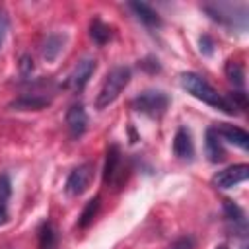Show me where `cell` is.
I'll use <instances>...</instances> for the list:
<instances>
[{"instance_id": "1", "label": "cell", "mask_w": 249, "mask_h": 249, "mask_svg": "<svg viewBox=\"0 0 249 249\" xmlns=\"http://www.w3.org/2000/svg\"><path fill=\"white\" fill-rule=\"evenodd\" d=\"M181 86L193 97H196L198 101H202L206 105H212V107H216V109H220V111H224L228 115H235V111L230 107V103L226 101V97H222L202 76H198L195 72H183L181 74Z\"/></svg>"}, {"instance_id": "2", "label": "cell", "mask_w": 249, "mask_h": 249, "mask_svg": "<svg viewBox=\"0 0 249 249\" xmlns=\"http://www.w3.org/2000/svg\"><path fill=\"white\" fill-rule=\"evenodd\" d=\"M130 82V68L128 66H115L109 70V74L103 80V86L95 97V107L97 109H105L109 107L119 95L121 91L128 86Z\"/></svg>"}, {"instance_id": "3", "label": "cell", "mask_w": 249, "mask_h": 249, "mask_svg": "<svg viewBox=\"0 0 249 249\" xmlns=\"http://www.w3.org/2000/svg\"><path fill=\"white\" fill-rule=\"evenodd\" d=\"M132 107L138 113H144L152 119H160L169 107V97L160 89H146L132 99Z\"/></svg>"}, {"instance_id": "4", "label": "cell", "mask_w": 249, "mask_h": 249, "mask_svg": "<svg viewBox=\"0 0 249 249\" xmlns=\"http://www.w3.org/2000/svg\"><path fill=\"white\" fill-rule=\"evenodd\" d=\"M91 179H93V165L91 163H82V165H78L76 169L70 171V175L66 179V185H64V191L70 196H80L82 193L88 191Z\"/></svg>"}, {"instance_id": "5", "label": "cell", "mask_w": 249, "mask_h": 249, "mask_svg": "<svg viewBox=\"0 0 249 249\" xmlns=\"http://www.w3.org/2000/svg\"><path fill=\"white\" fill-rule=\"evenodd\" d=\"M202 10L214 19V21H220L224 25H237V18L241 21L247 19V14L243 16H237V12H243L245 8L243 6H233V4H204Z\"/></svg>"}, {"instance_id": "6", "label": "cell", "mask_w": 249, "mask_h": 249, "mask_svg": "<svg viewBox=\"0 0 249 249\" xmlns=\"http://www.w3.org/2000/svg\"><path fill=\"white\" fill-rule=\"evenodd\" d=\"M249 177V165L247 163H237V165H230L224 171H218L212 177V183L218 189H231L243 181H247Z\"/></svg>"}, {"instance_id": "7", "label": "cell", "mask_w": 249, "mask_h": 249, "mask_svg": "<svg viewBox=\"0 0 249 249\" xmlns=\"http://www.w3.org/2000/svg\"><path fill=\"white\" fill-rule=\"evenodd\" d=\"M95 66H97L95 58H91V56H84L82 60H78V64H76V66H74V70L70 72V76H68V82H66V84H68L72 89L82 91V89L86 88V84L89 82V78L93 76Z\"/></svg>"}, {"instance_id": "8", "label": "cell", "mask_w": 249, "mask_h": 249, "mask_svg": "<svg viewBox=\"0 0 249 249\" xmlns=\"http://www.w3.org/2000/svg\"><path fill=\"white\" fill-rule=\"evenodd\" d=\"M66 128L72 138H80L88 128V115L84 105L76 103L66 111Z\"/></svg>"}, {"instance_id": "9", "label": "cell", "mask_w": 249, "mask_h": 249, "mask_svg": "<svg viewBox=\"0 0 249 249\" xmlns=\"http://www.w3.org/2000/svg\"><path fill=\"white\" fill-rule=\"evenodd\" d=\"M214 130L226 142H230V144H233V146H237L241 150H249V134H247V130H243V128H239L235 124H228V123H220Z\"/></svg>"}, {"instance_id": "10", "label": "cell", "mask_w": 249, "mask_h": 249, "mask_svg": "<svg viewBox=\"0 0 249 249\" xmlns=\"http://www.w3.org/2000/svg\"><path fill=\"white\" fill-rule=\"evenodd\" d=\"M121 161H123V154L121 148L117 144H111L107 148V158H105V169H103V183L105 185H115L117 177L121 173Z\"/></svg>"}, {"instance_id": "11", "label": "cell", "mask_w": 249, "mask_h": 249, "mask_svg": "<svg viewBox=\"0 0 249 249\" xmlns=\"http://www.w3.org/2000/svg\"><path fill=\"white\" fill-rule=\"evenodd\" d=\"M173 154L179 160H193L195 156V146H193V136L189 128L179 126L175 136H173Z\"/></svg>"}, {"instance_id": "12", "label": "cell", "mask_w": 249, "mask_h": 249, "mask_svg": "<svg viewBox=\"0 0 249 249\" xmlns=\"http://www.w3.org/2000/svg\"><path fill=\"white\" fill-rule=\"evenodd\" d=\"M51 103L49 97L39 95V93H23L19 97H16L10 103V109L14 111H41Z\"/></svg>"}, {"instance_id": "13", "label": "cell", "mask_w": 249, "mask_h": 249, "mask_svg": "<svg viewBox=\"0 0 249 249\" xmlns=\"http://www.w3.org/2000/svg\"><path fill=\"white\" fill-rule=\"evenodd\" d=\"M222 208H224V214H226L228 222H231V224H233V230H235L239 235H245V231H247L245 212H243L235 202H231V200H228V198L224 200Z\"/></svg>"}, {"instance_id": "14", "label": "cell", "mask_w": 249, "mask_h": 249, "mask_svg": "<svg viewBox=\"0 0 249 249\" xmlns=\"http://www.w3.org/2000/svg\"><path fill=\"white\" fill-rule=\"evenodd\" d=\"M128 8L132 10V14H134L144 25H148V27H160V25H161V19H160L158 12H156L152 6L144 4V2H128Z\"/></svg>"}, {"instance_id": "15", "label": "cell", "mask_w": 249, "mask_h": 249, "mask_svg": "<svg viewBox=\"0 0 249 249\" xmlns=\"http://www.w3.org/2000/svg\"><path fill=\"white\" fill-rule=\"evenodd\" d=\"M204 150H206V158L208 161L212 163H220L226 156L224 148H222V142H220V136L216 134L214 128H208L206 130V136H204Z\"/></svg>"}, {"instance_id": "16", "label": "cell", "mask_w": 249, "mask_h": 249, "mask_svg": "<svg viewBox=\"0 0 249 249\" xmlns=\"http://www.w3.org/2000/svg\"><path fill=\"white\" fill-rule=\"evenodd\" d=\"M62 45H64V35H60V33H51V35H47V39L43 41V47H41L43 58H45L47 62L54 60V58L60 54Z\"/></svg>"}, {"instance_id": "17", "label": "cell", "mask_w": 249, "mask_h": 249, "mask_svg": "<svg viewBox=\"0 0 249 249\" xmlns=\"http://www.w3.org/2000/svg\"><path fill=\"white\" fill-rule=\"evenodd\" d=\"M37 241H39V249H56L58 247V231L51 222L41 224L39 231H37Z\"/></svg>"}, {"instance_id": "18", "label": "cell", "mask_w": 249, "mask_h": 249, "mask_svg": "<svg viewBox=\"0 0 249 249\" xmlns=\"http://www.w3.org/2000/svg\"><path fill=\"white\" fill-rule=\"evenodd\" d=\"M111 35H113V31H111V27H109L105 21H101L99 18L91 19V23H89V37L93 39L95 45L103 47V45L111 39Z\"/></svg>"}, {"instance_id": "19", "label": "cell", "mask_w": 249, "mask_h": 249, "mask_svg": "<svg viewBox=\"0 0 249 249\" xmlns=\"http://www.w3.org/2000/svg\"><path fill=\"white\" fill-rule=\"evenodd\" d=\"M99 206H101V198L99 196H93L91 200H88L86 206H84V210H82V214H80V218H78V228L86 230L93 222V218L97 216Z\"/></svg>"}, {"instance_id": "20", "label": "cell", "mask_w": 249, "mask_h": 249, "mask_svg": "<svg viewBox=\"0 0 249 249\" xmlns=\"http://www.w3.org/2000/svg\"><path fill=\"white\" fill-rule=\"evenodd\" d=\"M224 72H226L228 80H230L235 88L241 89V88L245 86V72H243V66H241L239 62H235V60H228Z\"/></svg>"}, {"instance_id": "21", "label": "cell", "mask_w": 249, "mask_h": 249, "mask_svg": "<svg viewBox=\"0 0 249 249\" xmlns=\"http://www.w3.org/2000/svg\"><path fill=\"white\" fill-rule=\"evenodd\" d=\"M226 101L230 103V107L237 113V109L239 111H245L247 109V95H245V91H241V89H237V91H231L228 97H226Z\"/></svg>"}, {"instance_id": "22", "label": "cell", "mask_w": 249, "mask_h": 249, "mask_svg": "<svg viewBox=\"0 0 249 249\" xmlns=\"http://www.w3.org/2000/svg\"><path fill=\"white\" fill-rule=\"evenodd\" d=\"M12 196V181L6 173L0 175V204H6V200Z\"/></svg>"}, {"instance_id": "23", "label": "cell", "mask_w": 249, "mask_h": 249, "mask_svg": "<svg viewBox=\"0 0 249 249\" xmlns=\"http://www.w3.org/2000/svg\"><path fill=\"white\" fill-rule=\"evenodd\" d=\"M198 49H200V53L204 54V56H212L214 54V41H212V37L210 35H202L200 39H198Z\"/></svg>"}, {"instance_id": "24", "label": "cell", "mask_w": 249, "mask_h": 249, "mask_svg": "<svg viewBox=\"0 0 249 249\" xmlns=\"http://www.w3.org/2000/svg\"><path fill=\"white\" fill-rule=\"evenodd\" d=\"M169 249H195V239L191 235H183V237L175 239L169 245Z\"/></svg>"}, {"instance_id": "25", "label": "cell", "mask_w": 249, "mask_h": 249, "mask_svg": "<svg viewBox=\"0 0 249 249\" xmlns=\"http://www.w3.org/2000/svg\"><path fill=\"white\" fill-rule=\"evenodd\" d=\"M19 72H21V76H29L33 72V58L29 54H21V58H19Z\"/></svg>"}, {"instance_id": "26", "label": "cell", "mask_w": 249, "mask_h": 249, "mask_svg": "<svg viewBox=\"0 0 249 249\" xmlns=\"http://www.w3.org/2000/svg\"><path fill=\"white\" fill-rule=\"evenodd\" d=\"M6 31H8V18H6L4 10H0V49H2V43L6 37Z\"/></svg>"}, {"instance_id": "27", "label": "cell", "mask_w": 249, "mask_h": 249, "mask_svg": "<svg viewBox=\"0 0 249 249\" xmlns=\"http://www.w3.org/2000/svg\"><path fill=\"white\" fill-rule=\"evenodd\" d=\"M140 66L146 68V70H150V72H158V70H160V64H158V60H154V58H146V60H142Z\"/></svg>"}, {"instance_id": "28", "label": "cell", "mask_w": 249, "mask_h": 249, "mask_svg": "<svg viewBox=\"0 0 249 249\" xmlns=\"http://www.w3.org/2000/svg\"><path fill=\"white\" fill-rule=\"evenodd\" d=\"M8 220H10L8 208H6V204H0V226H4V224H6Z\"/></svg>"}, {"instance_id": "29", "label": "cell", "mask_w": 249, "mask_h": 249, "mask_svg": "<svg viewBox=\"0 0 249 249\" xmlns=\"http://www.w3.org/2000/svg\"><path fill=\"white\" fill-rule=\"evenodd\" d=\"M216 249H228V245H226V243H222V245H218Z\"/></svg>"}]
</instances>
